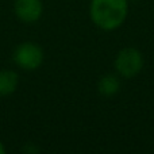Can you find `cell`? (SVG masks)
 Instances as JSON below:
<instances>
[{"instance_id":"6da1fadb","label":"cell","mask_w":154,"mask_h":154,"mask_svg":"<svg viewBox=\"0 0 154 154\" xmlns=\"http://www.w3.org/2000/svg\"><path fill=\"white\" fill-rule=\"evenodd\" d=\"M127 15V0H92L91 16L99 27L114 30Z\"/></svg>"},{"instance_id":"7a4b0ae2","label":"cell","mask_w":154,"mask_h":154,"mask_svg":"<svg viewBox=\"0 0 154 154\" xmlns=\"http://www.w3.org/2000/svg\"><path fill=\"white\" fill-rule=\"evenodd\" d=\"M142 65H143V60H142L141 53L133 48L123 49L118 54L116 62H115L118 72L127 79L138 75L142 69Z\"/></svg>"},{"instance_id":"3957f363","label":"cell","mask_w":154,"mask_h":154,"mask_svg":"<svg viewBox=\"0 0 154 154\" xmlns=\"http://www.w3.org/2000/svg\"><path fill=\"white\" fill-rule=\"evenodd\" d=\"M14 60L20 68L26 70H34L42 64L43 53L38 45L31 42L22 43L18 46L14 54Z\"/></svg>"},{"instance_id":"277c9868","label":"cell","mask_w":154,"mask_h":154,"mask_svg":"<svg viewBox=\"0 0 154 154\" xmlns=\"http://www.w3.org/2000/svg\"><path fill=\"white\" fill-rule=\"evenodd\" d=\"M15 12L23 22H35L42 14L41 0H16Z\"/></svg>"},{"instance_id":"5b68a950","label":"cell","mask_w":154,"mask_h":154,"mask_svg":"<svg viewBox=\"0 0 154 154\" xmlns=\"http://www.w3.org/2000/svg\"><path fill=\"white\" fill-rule=\"evenodd\" d=\"M18 85V76L12 70L0 72V96H5L12 93Z\"/></svg>"},{"instance_id":"8992f818","label":"cell","mask_w":154,"mask_h":154,"mask_svg":"<svg viewBox=\"0 0 154 154\" xmlns=\"http://www.w3.org/2000/svg\"><path fill=\"white\" fill-rule=\"evenodd\" d=\"M119 89V80L112 75H107L101 77L99 81V91L106 96H112Z\"/></svg>"},{"instance_id":"52a82bcc","label":"cell","mask_w":154,"mask_h":154,"mask_svg":"<svg viewBox=\"0 0 154 154\" xmlns=\"http://www.w3.org/2000/svg\"><path fill=\"white\" fill-rule=\"evenodd\" d=\"M4 153V147H3V145L0 143V154H3Z\"/></svg>"}]
</instances>
